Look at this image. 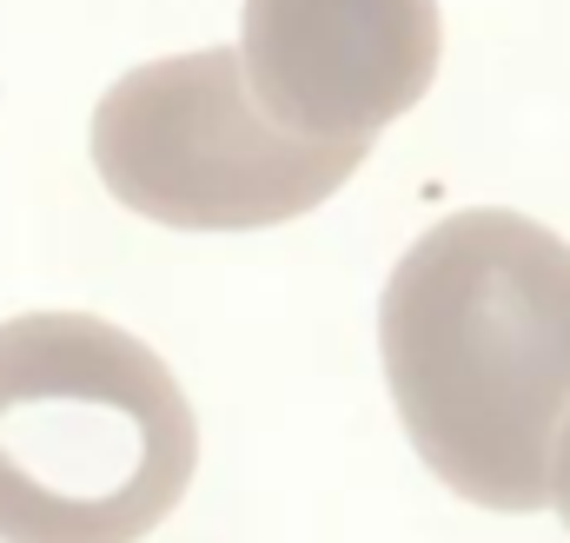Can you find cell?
<instances>
[{"mask_svg":"<svg viewBox=\"0 0 570 543\" xmlns=\"http://www.w3.org/2000/svg\"><path fill=\"white\" fill-rule=\"evenodd\" d=\"M199 471L166 358L94 312L0 325V543H140Z\"/></svg>","mask_w":570,"mask_h":543,"instance_id":"cell-2","label":"cell"},{"mask_svg":"<svg viewBox=\"0 0 570 543\" xmlns=\"http://www.w3.org/2000/svg\"><path fill=\"white\" fill-rule=\"evenodd\" d=\"M544 504L564 517L570 531V417L558 424V444H551V464H544Z\"/></svg>","mask_w":570,"mask_h":543,"instance_id":"cell-5","label":"cell"},{"mask_svg":"<svg viewBox=\"0 0 570 543\" xmlns=\"http://www.w3.org/2000/svg\"><path fill=\"white\" fill-rule=\"evenodd\" d=\"M94 172L153 226L253 233L325 206L365 146H318L273 127L246 93L233 47L166 53L120 73L94 107Z\"/></svg>","mask_w":570,"mask_h":543,"instance_id":"cell-3","label":"cell"},{"mask_svg":"<svg viewBox=\"0 0 570 543\" xmlns=\"http://www.w3.org/2000/svg\"><path fill=\"white\" fill-rule=\"evenodd\" d=\"M379 358L425 471L478 511H544L570 417V239L471 206L412 239L379 292Z\"/></svg>","mask_w":570,"mask_h":543,"instance_id":"cell-1","label":"cell"},{"mask_svg":"<svg viewBox=\"0 0 570 543\" xmlns=\"http://www.w3.org/2000/svg\"><path fill=\"white\" fill-rule=\"evenodd\" d=\"M438 47V0H246L239 73L273 127L372 152L425 100Z\"/></svg>","mask_w":570,"mask_h":543,"instance_id":"cell-4","label":"cell"}]
</instances>
